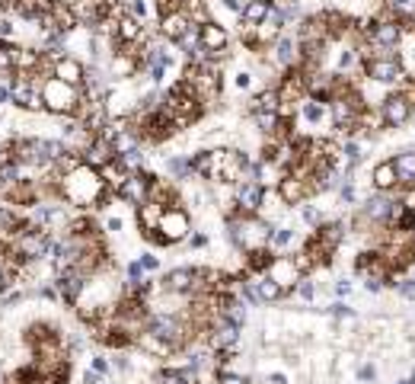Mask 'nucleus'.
Wrapping results in <instances>:
<instances>
[{"mask_svg":"<svg viewBox=\"0 0 415 384\" xmlns=\"http://www.w3.org/2000/svg\"><path fill=\"white\" fill-rule=\"evenodd\" d=\"M112 189L106 186V179L96 167L90 163H77L74 170H67L61 177V199H67L71 205H80V208H93L106 202Z\"/></svg>","mask_w":415,"mask_h":384,"instance_id":"obj_1","label":"nucleus"},{"mask_svg":"<svg viewBox=\"0 0 415 384\" xmlns=\"http://www.w3.org/2000/svg\"><path fill=\"white\" fill-rule=\"evenodd\" d=\"M10 154L19 167H55L67 154V148L61 144V138H16L10 144Z\"/></svg>","mask_w":415,"mask_h":384,"instance_id":"obj_2","label":"nucleus"},{"mask_svg":"<svg viewBox=\"0 0 415 384\" xmlns=\"http://www.w3.org/2000/svg\"><path fill=\"white\" fill-rule=\"evenodd\" d=\"M268 237H272V227L256 215H237L227 221V240H230L240 253H256V250H265Z\"/></svg>","mask_w":415,"mask_h":384,"instance_id":"obj_3","label":"nucleus"},{"mask_svg":"<svg viewBox=\"0 0 415 384\" xmlns=\"http://www.w3.org/2000/svg\"><path fill=\"white\" fill-rule=\"evenodd\" d=\"M42 106L55 115H77L83 106V90L58 80V77H48L42 84Z\"/></svg>","mask_w":415,"mask_h":384,"instance_id":"obj_4","label":"nucleus"},{"mask_svg":"<svg viewBox=\"0 0 415 384\" xmlns=\"http://www.w3.org/2000/svg\"><path fill=\"white\" fill-rule=\"evenodd\" d=\"M51 247H55L51 231H42V227L29 225V231H23V234L13 240V256H19V262L48 260V256H51Z\"/></svg>","mask_w":415,"mask_h":384,"instance_id":"obj_5","label":"nucleus"},{"mask_svg":"<svg viewBox=\"0 0 415 384\" xmlns=\"http://www.w3.org/2000/svg\"><path fill=\"white\" fill-rule=\"evenodd\" d=\"M185 237H192V221H189V212H182L179 205L163 208L160 225H157V234H154V244H157V247H169V244H179V240H185Z\"/></svg>","mask_w":415,"mask_h":384,"instance_id":"obj_6","label":"nucleus"},{"mask_svg":"<svg viewBox=\"0 0 415 384\" xmlns=\"http://www.w3.org/2000/svg\"><path fill=\"white\" fill-rule=\"evenodd\" d=\"M147 333H154V337H160L163 343H169L176 352L185 349L189 339H192V330L185 327V320H179L176 314H154V317L147 320Z\"/></svg>","mask_w":415,"mask_h":384,"instance_id":"obj_7","label":"nucleus"},{"mask_svg":"<svg viewBox=\"0 0 415 384\" xmlns=\"http://www.w3.org/2000/svg\"><path fill=\"white\" fill-rule=\"evenodd\" d=\"M208 272L204 269H195V266H179V269H169L163 275V289L169 295H192L198 291L202 285H208Z\"/></svg>","mask_w":415,"mask_h":384,"instance_id":"obj_8","label":"nucleus"},{"mask_svg":"<svg viewBox=\"0 0 415 384\" xmlns=\"http://www.w3.org/2000/svg\"><path fill=\"white\" fill-rule=\"evenodd\" d=\"M233 202L240 215H259V208L265 205V186L259 179H243L233 189Z\"/></svg>","mask_w":415,"mask_h":384,"instance_id":"obj_9","label":"nucleus"},{"mask_svg":"<svg viewBox=\"0 0 415 384\" xmlns=\"http://www.w3.org/2000/svg\"><path fill=\"white\" fill-rule=\"evenodd\" d=\"M399 205H403V202H396V199H390L387 192H377V196H370L368 202H364V208H361V215L368 218L370 225H393V218H396Z\"/></svg>","mask_w":415,"mask_h":384,"instance_id":"obj_10","label":"nucleus"},{"mask_svg":"<svg viewBox=\"0 0 415 384\" xmlns=\"http://www.w3.org/2000/svg\"><path fill=\"white\" fill-rule=\"evenodd\" d=\"M364 74L370 80H377V84H399L403 80V65H399L393 55H377V58H368V65H364Z\"/></svg>","mask_w":415,"mask_h":384,"instance_id":"obj_11","label":"nucleus"},{"mask_svg":"<svg viewBox=\"0 0 415 384\" xmlns=\"http://www.w3.org/2000/svg\"><path fill=\"white\" fill-rule=\"evenodd\" d=\"M150 183H154V177H147L144 170H141V173H128V179L115 189V196L125 199L128 205L138 208V205H144V202L150 199Z\"/></svg>","mask_w":415,"mask_h":384,"instance_id":"obj_12","label":"nucleus"},{"mask_svg":"<svg viewBox=\"0 0 415 384\" xmlns=\"http://www.w3.org/2000/svg\"><path fill=\"white\" fill-rule=\"evenodd\" d=\"M380 119H383V125H390V128H403V125L412 119V103H409L403 93L387 96V100L380 103Z\"/></svg>","mask_w":415,"mask_h":384,"instance_id":"obj_13","label":"nucleus"},{"mask_svg":"<svg viewBox=\"0 0 415 384\" xmlns=\"http://www.w3.org/2000/svg\"><path fill=\"white\" fill-rule=\"evenodd\" d=\"M13 106H19V109H29V113L45 109V106H42V84H32L29 77H19V80H13Z\"/></svg>","mask_w":415,"mask_h":384,"instance_id":"obj_14","label":"nucleus"},{"mask_svg":"<svg viewBox=\"0 0 415 384\" xmlns=\"http://www.w3.org/2000/svg\"><path fill=\"white\" fill-rule=\"evenodd\" d=\"M227 45H230V36H227V29L221 26V23H204L202 26V48L208 58H217L227 52Z\"/></svg>","mask_w":415,"mask_h":384,"instance_id":"obj_15","label":"nucleus"},{"mask_svg":"<svg viewBox=\"0 0 415 384\" xmlns=\"http://www.w3.org/2000/svg\"><path fill=\"white\" fill-rule=\"evenodd\" d=\"M310 183L307 179H300L297 173H287V177H281V183H278V196H281V202L285 205H300L307 196H310Z\"/></svg>","mask_w":415,"mask_h":384,"instance_id":"obj_16","label":"nucleus"},{"mask_svg":"<svg viewBox=\"0 0 415 384\" xmlns=\"http://www.w3.org/2000/svg\"><path fill=\"white\" fill-rule=\"evenodd\" d=\"M195 26H198V23H192V16H189V13H179V10H173V13L163 16V36H166V42H173V45H179Z\"/></svg>","mask_w":415,"mask_h":384,"instance_id":"obj_17","label":"nucleus"},{"mask_svg":"<svg viewBox=\"0 0 415 384\" xmlns=\"http://www.w3.org/2000/svg\"><path fill=\"white\" fill-rule=\"evenodd\" d=\"M51 77H58V80H64V84H71V87H83L86 67H83L74 55H64V58H58V61H51Z\"/></svg>","mask_w":415,"mask_h":384,"instance_id":"obj_18","label":"nucleus"},{"mask_svg":"<svg viewBox=\"0 0 415 384\" xmlns=\"http://www.w3.org/2000/svg\"><path fill=\"white\" fill-rule=\"evenodd\" d=\"M370 38H374V45H380V48H393L399 38H403V29H399L396 23L383 19V23H374V26H370Z\"/></svg>","mask_w":415,"mask_h":384,"instance_id":"obj_19","label":"nucleus"},{"mask_svg":"<svg viewBox=\"0 0 415 384\" xmlns=\"http://www.w3.org/2000/svg\"><path fill=\"white\" fill-rule=\"evenodd\" d=\"M256 279V298H259V304H275V301H281L287 295L281 285H278L272 275H252Z\"/></svg>","mask_w":415,"mask_h":384,"instance_id":"obj_20","label":"nucleus"},{"mask_svg":"<svg viewBox=\"0 0 415 384\" xmlns=\"http://www.w3.org/2000/svg\"><path fill=\"white\" fill-rule=\"evenodd\" d=\"M370 177H374V189H377V192H390V189L399 186V177H396V167H393V160H383V163H377Z\"/></svg>","mask_w":415,"mask_h":384,"instance_id":"obj_21","label":"nucleus"},{"mask_svg":"<svg viewBox=\"0 0 415 384\" xmlns=\"http://www.w3.org/2000/svg\"><path fill=\"white\" fill-rule=\"evenodd\" d=\"M138 71V58L131 55V52H115L109 61V74L115 77V80H125V77H131Z\"/></svg>","mask_w":415,"mask_h":384,"instance_id":"obj_22","label":"nucleus"},{"mask_svg":"<svg viewBox=\"0 0 415 384\" xmlns=\"http://www.w3.org/2000/svg\"><path fill=\"white\" fill-rule=\"evenodd\" d=\"M393 167H396L399 186H412L415 189V150H403L393 157Z\"/></svg>","mask_w":415,"mask_h":384,"instance_id":"obj_23","label":"nucleus"},{"mask_svg":"<svg viewBox=\"0 0 415 384\" xmlns=\"http://www.w3.org/2000/svg\"><path fill=\"white\" fill-rule=\"evenodd\" d=\"M268 13H272V3H268V0H249L240 16H243L246 26H262V23L268 19Z\"/></svg>","mask_w":415,"mask_h":384,"instance_id":"obj_24","label":"nucleus"},{"mask_svg":"<svg viewBox=\"0 0 415 384\" xmlns=\"http://www.w3.org/2000/svg\"><path fill=\"white\" fill-rule=\"evenodd\" d=\"M115 36H119V42H125V45H131V42H138L141 38V23L138 16H119V23H115Z\"/></svg>","mask_w":415,"mask_h":384,"instance_id":"obj_25","label":"nucleus"},{"mask_svg":"<svg viewBox=\"0 0 415 384\" xmlns=\"http://www.w3.org/2000/svg\"><path fill=\"white\" fill-rule=\"evenodd\" d=\"M275 61L281 67H291L297 61V45H294V38L291 36H281L275 42Z\"/></svg>","mask_w":415,"mask_h":384,"instance_id":"obj_26","label":"nucleus"},{"mask_svg":"<svg viewBox=\"0 0 415 384\" xmlns=\"http://www.w3.org/2000/svg\"><path fill=\"white\" fill-rule=\"evenodd\" d=\"M166 170H169V179H192V157H169L166 160Z\"/></svg>","mask_w":415,"mask_h":384,"instance_id":"obj_27","label":"nucleus"},{"mask_svg":"<svg viewBox=\"0 0 415 384\" xmlns=\"http://www.w3.org/2000/svg\"><path fill=\"white\" fill-rule=\"evenodd\" d=\"M256 125L262 135H278L281 131V113H256Z\"/></svg>","mask_w":415,"mask_h":384,"instance_id":"obj_28","label":"nucleus"},{"mask_svg":"<svg viewBox=\"0 0 415 384\" xmlns=\"http://www.w3.org/2000/svg\"><path fill=\"white\" fill-rule=\"evenodd\" d=\"M300 113H304V119H307L310 125H320V122L326 119V106L320 103V100H307Z\"/></svg>","mask_w":415,"mask_h":384,"instance_id":"obj_29","label":"nucleus"},{"mask_svg":"<svg viewBox=\"0 0 415 384\" xmlns=\"http://www.w3.org/2000/svg\"><path fill=\"white\" fill-rule=\"evenodd\" d=\"M16 71V45H0V74L7 77Z\"/></svg>","mask_w":415,"mask_h":384,"instance_id":"obj_30","label":"nucleus"},{"mask_svg":"<svg viewBox=\"0 0 415 384\" xmlns=\"http://www.w3.org/2000/svg\"><path fill=\"white\" fill-rule=\"evenodd\" d=\"M294 240V231L291 227H272V237H268V247L272 250H285L287 244Z\"/></svg>","mask_w":415,"mask_h":384,"instance_id":"obj_31","label":"nucleus"},{"mask_svg":"<svg viewBox=\"0 0 415 384\" xmlns=\"http://www.w3.org/2000/svg\"><path fill=\"white\" fill-rule=\"evenodd\" d=\"M211 384H252V381L246 375H240V372H233V368H217Z\"/></svg>","mask_w":415,"mask_h":384,"instance_id":"obj_32","label":"nucleus"},{"mask_svg":"<svg viewBox=\"0 0 415 384\" xmlns=\"http://www.w3.org/2000/svg\"><path fill=\"white\" fill-rule=\"evenodd\" d=\"M294 295H297V298H300V301H313V295H316V285H313V282H310V279H307V275H304V279H300V282H297V285H294Z\"/></svg>","mask_w":415,"mask_h":384,"instance_id":"obj_33","label":"nucleus"},{"mask_svg":"<svg viewBox=\"0 0 415 384\" xmlns=\"http://www.w3.org/2000/svg\"><path fill=\"white\" fill-rule=\"evenodd\" d=\"M90 368L96 372V375H102V378H109V372H112V362L106 356H93L90 359Z\"/></svg>","mask_w":415,"mask_h":384,"instance_id":"obj_34","label":"nucleus"},{"mask_svg":"<svg viewBox=\"0 0 415 384\" xmlns=\"http://www.w3.org/2000/svg\"><path fill=\"white\" fill-rule=\"evenodd\" d=\"M355 378H358V381H364V384H374V381H377V368L370 365V362H364V365H358Z\"/></svg>","mask_w":415,"mask_h":384,"instance_id":"obj_35","label":"nucleus"},{"mask_svg":"<svg viewBox=\"0 0 415 384\" xmlns=\"http://www.w3.org/2000/svg\"><path fill=\"white\" fill-rule=\"evenodd\" d=\"M390 7L403 16H415V0H390Z\"/></svg>","mask_w":415,"mask_h":384,"instance_id":"obj_36","label":"nucleus"},{"mask_svg":"<svg viewBox=\"0 0 415 384\" xmlns=\"http://www.w3.org/2000/svg\"><path fill=\"white\" fill-rule=\"evenodd\" d=\"M13 282H16V275L10 272V266H7V262L0 260V291H7L10 285H13Z\"/></svg>","mask_w":415,"mask_h":384,"instance_id":"obj_37","label":"nucleus"},{"mask_svg":"<svg viewBox=\"0 0 415 384\" xmlns=\"http://www.w3.org/2000/svg\"><path fill=\"white\" fill-rule=\"evenodd\" d=\"M396 289H399V295H403V298H415V275H409V279H399Z\"/></svg>","mask_w":415,"mask_h":384,"instance_id":"obj_38","label":"nucleus"},{"mask_svg":"<svg viewBox=\"0 0 415 384\" xmlns=\"http://www.w3.org/2000/svg\"><path fill=\"white\" fill-rule=\"evenodd\" d=\"M141 269L144 272H157L160 269V256H154V253H141Z\"/></svg>","mask_w":415,"mask_h":384,"instance_id":"obj_39","label":"nucleus"},{"mask_svg":"<svg viewBox=\"0 0 415 384\" xmlns=\"http://www.w3.org/2000/svg\"><path fill=\"white\" fill-rule=\"evenodd\" d=\"M13 103V80H0V106Z\"/></svg>","mask_w":415,"mask_h":384,"instance_id":"obj_40","label":"nucleus"},{"mask_svg":"<svg viewBox=\"0 0 415 384\" xmlns=\"http://www.w3.org/2000/svg\"><path fill=\"white\" fill-rule=\"evenodd\" d=\"M233 87H237V90H249V87H252V74H249V71H240V74L233 77Z\"/></svg>","mask_w":415,"mask_h":384,"instance_id":"obj_41","label":"nucleus"},{"mask_svg":"<svg viewBox=\"0 0 415 384\" xmlns=\"http://www.w3.org/2000/svg\"><path fill=\"white\" fill-rule=\"evenodd\" d=\"M83 384H106V378L102 375H96V372H93V368H86V372H83V378H80Z\"/></svg>","mask_w":415,"mask_h":384,"instance_id":"obj_42","label":"nucleus"},{"mask_svg":"<svg viewBox=\"0 0 415 384\" xmlns=\"http://www.w3.org/2000/svg\"><path fill=\"white\" fill-rule=\"evenodd\" d=\"M304 221H307V225H316V227H320V212H316L313 205H307V208H304Z\"/></svg>","mask_w":415,"mask_h":384,"instance_id":"obj_43","label":"nucleus"},{"mask_svg":"<svg viewBox=\"0 0 415 384\" xmlns=\"http://www.w3.org/2000/svg\"><path fill=\"white\" fill-rule=\"evenodd\" d=\"M131 13H134V16H147V7H144V0H131Z\"/></svg>","mask_w":415,"mask_h":384,"instance_id":"obj_44","label":"nucleus"},{"mask_svg":"<svg viewBox=\"0 0 415 384\" xmlns=\"http://www.w3.org/2000/svg\"><path fill=\"white\" fill-rule=\"evenodd\" d=\"M0 38H13V23L10 19H0Z\"/></svg>","mask_w":415,"mask_h":384,"instance_id":"obj_45","label":"nucleus"},{"mask_svg":"<svg viewBox=\"0 0 415 384\" xmlns=\"http://www.w3.org/2000/svg\"><path fill=\"white\" fill-rule=\"evenodd\" d=\"M189 240H192V247H195V250H202V247H208V237H204V234H198V231H195V234L189 237Z\"/></svg>","mask_w":415,"mask_h":384,"instance_id":"obj_46","label":"nucleus"},{"mask_svg":"<svg viewBox=\"0 0 415 384\" xmlns=\"http://www.w3.org/2000/svg\"><path fill=\"white\" fill-rule=\"evenodd\" d=\"M268 384H287V375H281V372H272V375H268Z\"/></svg>","mask_w":415,"mask_h":384,"instance_id":"obj_47","label":"nucleus"},{"mask_svg":"<svg viewBox=\"0 0 415 384\" xmlns=\"http://www.w3.org/2000/svg\"><path fill=\"white\" fill-rule=\"evenodd\" d=\"M224 7L230 10V13H243V7H240V0H224Z\"/></svg>","mask_w":415,"mask_h":384,"instance_id":"obj_48","label":"nucleus"},{"mask_svg":"<svg viewBox=\"0 0 415 384\" xmlns=\"http://www.w3.org/2000/svg\"><path fill=\"white\" fill-rule=\"evenodd\" d=\"M335 291H339V295H348V291H351V282H348V279H342L339 285H335Z\"/></svg>","mask_w":415,"mask_h":384,"instance_id":"obj_49","label":"nucleus"},{"mask_svg":"<svg viewBox=\"0 0 415 384\" xmlns=\"http://www.w3.org/2000/svg\"><path fill=\"white\" fill-rule=\"evenodd\" d=\"M106 225H109V231H121V221H119V218H109Z\"/></svg>","mask_w":415,"mask_h":384,"instance_id":"obj_50","label":"nucleus"},{"mask_svg":"<svg viewBox=\"0 0 415 384\" xmlns=\"http://www.w3.org/2000/svg\"><path fill=\"white\" fill-rule=\"evenodd\" d=\"M0 384H7V378H3V372H0Z\"/></svg>","mask_w":415,"mask_h":384,"instance_id":"obj_51","label":"nucleus"},{"mask_svg":"<svg viewBox=\"0 0 415 384\" xmlns=\"http://www.w3.org/2000/svg\"><path fill=\"white\" fill-rule=\"evenodd\" d=\"M399 384H412V378H406V381H399Z\"/></svg>","mask_w":415,"mask_h":384,"instance_id":"obj_52","label":"nucleus"},{"mask_svg":"<svg viewBox=\"0 0 415 384\" xmlns=\"http://www.w3.org/2000/svg\"><path fill=\"white\" fill-rule=\"evenodd\" d=\"M412 384H415V372H412Z\"/></svg>","mask_w":415,"mask_h":384,"instance_id":"obj_53","label":"nucleus"},{"mask_svg":"<svg viewBox=\"0 0 415 384\" xmlns=\"http://www.w3.org/2000/svg\"><path fill=\"white\" fill-rule=\"evenodd\" d=\"M106 384H112V381H106Z\"/></svg>","mask_w":415,"mask_h":384,"instance_id":"obj_54","label":"nucleus"}]
</instances>
